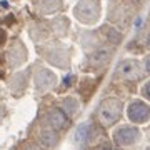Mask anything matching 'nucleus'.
Instances as JSON below:
<instances>
[{
    "label": "nucleus",
    "mask_w": 150,
    "mask_h": 150,
    "mask_svg": "<svg viewBox=\"0 0 150 150\" xmlns=\"http://www.w3.org/2000/svg\"><path fill=\"white\" fill-rule=\"evenodd\" d=\"M120 112H122V103L115 100V98H110V100H105V102L100 105L98 108V118L103 125H112L118 120L120 117Z\"/></svg>",
    "instance_id": "f257e3e1"
},
{
    "label": "nucleus",
    "mask_w": 150,
    "mask_h": 150,
    "mask_svg": "<svg viewBox=\"0 0 150 150\" xmlns=\"http://www.w3.org/2000/svg\"><path fill=\"white\" fill-rule=\"evenodd\" d=\"M75 17L83 23H92L98 17V4L97 0H80L75 7Z\"/></svg>",
    "instance_id": "f03ea898"
},
{
    "label": "nucleus",
    "mask_w": 150,
    "mask_h": 150,
    "mask_svg": "<svg viewBox=\"0 0 150 150\" xmlns=\"http://www.w3.org/2000/svg\"><path fill=\"white\" fill-rule=\"evenodd\" d=\"M127 113H129V118L134 123H142L150 117V107L145 105L144 102H134L130 103Z\"/></svg>",
    "instance_id": "7ed1b4c3"
},
{
    "label": "nucleus",
    "mask_w": 150,
    "mask_h": 150,
    "mask_svg": "<svg viewBox=\"0 0 150 150\" xmlns=\"http://www.w3.org/2000/svg\"><path fill=\"white\" fill-rule=\"evenodd\" d=\"M55 82H57L55 74L47 69H40L37 72V75H35V83H37L38 90H48L50 87L55 85Z\"/></svg>",
    "instance_id": "20e7f679"
},
{
    "label": "nucleus",
    "mask_w": 150,
    "mask_h": 150,
    "mask_svg": "<svg viewBox=\"0 0 150 150\" xmlns=\"http://www.w3.org/2000/svg\"><path fill=\"white\" fill-rule=\"evenodd\" d=\"M139 139V130L134 127H123L115 132V142L118 145H130Z\"/></svg>",
    "instance_id": "39448f33"
},
{
    "label": "nucleus",
    "mask_w": 150,
    "mask_h": 150,
    "mask_svg": "<svg viewBox=\"0 0 150 150\" xmlns=\"http://www.w3.org/2000/svg\"><path fill=\"white\" fill-rule=\"evenodd\" d=\"M118 74L122 75L123 79H129V80L139 79V77H140L139 64H137L135 60H127V62L120 64V67H118Z\"/></svg>",
    "instance_id": "423d86ee"
},
{
    "label": "nucleus",
    "mask_w": 150,
    "mask_h": 150,
    "mask_svg": "<svg viewBox=\"0 0 150 150\" xmlns=\"http://www.w3.org/2000/svg\"><path fill=\"white\" fill-rule=\"evenodd\" d=\"M47 123L54 130H60L64 129L65 123H67V115L62 110H50L47 115Z\"/></svg>",
    "instance_id": "0eeeda50"
},
{
    "label": "nucleus",
    "mask_w": 150,
    "mask_h": 150,
    "mask_svg": "<svg viewBox=\"0 0 150 150\" xmlns=\"http://www.w3.org/2000/svg\"><path fill=\"white\" fill-rule=\"evenodd\" d=\"M62 0H38V10L42 13H54L60 10Z\"/></svg>",
    "instance_id": "6e6552de"
},
{
    "label": "nucleus",
    "mask_w": 150,
    "mask_h": 150,
    "mask_svg": "<svg viewBox=\"0 0 150 150\" xmlns=\"http://www.w3.org/2000/svg\"><path fill=\"white\" fill-rule=\"evenodd\" d=\"M38 140H40V144L43 147H54L57 144V134H55L54 130H45V132L40 134Z\"/></svg>",
    "instance_id": "1a4fd4ad"
},
{
    "label": "nucleus",
    "mask_w": 150,
    "mask_h": 150,
    "mask_svg": "<svg viewBox=\"0 0 150 150\" xmlns=\"http://www.w3.org/2000/svg\"><path fill=\"white\" fill-rule=\"evenodd\" d=\"M10 59H12V64H13V65H20L22 62L25 60V50H23L22 45L12 48V50H10Z\"/></svg>",
    "instance_id": "9d476101"
},
{
    "label": "nucleus",
    "mask_w": 150,
    "mask_h": 150,
    "mask_svg": "<svg viewBox=\"0 0 150 150\" xmlns=\"http://www.w3.org/2000/svg\"><path fill=\"white\" fill-rule=\"evenodd\" d=\"M108 60V52L105 50H100V52H95V54L90 57V64L93 67H98V65H103Z\"/></svg>",
    "instance_id": "9b49d317"
},
{
    "label": "nucleus",
    "mask_w": 150,
    "mask_h": 150,
    "mask_svg": "<svg viewBox=\"0 0 150 150\" xmlns=\"http://www.w3.org/2000/svg\"><path fill=\"white\" fill-rule=\"evenodd\" d=\"M88 134H90V125L88 123H82L77 129V132H75V140L77 142H83V140H87Z\"/></svg>",
    "instance_id": "f8f14e48"
},
{
    "label": "nucleus",
    "mask_w": 150,
    "mask_h": 150,
    "mask_svg": "<svg viewBox=\"0 0 150 150\" xmlns=\"http://www.w3.org/2000/svg\"><path fill=\"white\" fill-rule=\"evenodd\" d=\"M77 107H79V103H77V100L72 98V97H69V98L64 102V110L69 113V115H72V113L77 112Z\"/></svg>",
    "instance_id": "ddd939ff"
},
{
    "label": "nucleus",
    "mask_w": 150,
    "mask_h": 150,
    "mask_svg": "<svg viewBox=\"0 0 150 150\" xmlns=\"http://www.w3.org/2000/svg\"><path fill=\"white\" fill-rule=\"evenodd\" d=\"M72 80H74V77H72V75L65 77V79H64V85L65 87H70V85H72Z\"/></svg>",
    "instance_id": "4468645a"
},
{
    "label": "nucleus",
    "mask_w": 150,
    "mask_h": 150,
    "mask_svg": "<svg viewBox=\"0 0 150 150\" xmlns=\"http://www.w3.org/2000/svg\"><path fill=\"white\" fill-rule=\"evenodd\" d=\"M98 150H117V149H115V147H112V145H102Z\"/></svg>",
    "instance_id": "2eb2a0df"
},
{
    "label": "nucleus",
    "mask_w": 150,
    "mask_h": 150,
    "mask_svg": "<svg viewBox=\"0 0 150 150\" xmlns=\"http://www.w3.org/2000/svg\"><path fill=\"white\" fill-rule=\"evenodd\" d=\"M4 42H5V32H4V30H0V45H2Z\"/></svg>",
    "instance_id": "dca6fc26"
},
{
    "label": "nucleus",
    "mask_w": 150,
    "mask_h": 150,
    "mask_svg": "<svg viewBox=\"0 0 150 150\" xmlns=\"http://www.w3.org/2000/svg\"><path fill=\"white\" fill-rule=\"evenodd\" d=\"M145 95H147V97L150 98V82L147 83V87H145Z\"/></svg>",
    "instance_id": "f3484780"
},
{
    "label": "nucleus",
    "mask_w": 150,
    "mask_h": 150,
    "mask_svg": "<svg viewBox=\"0 0 150 150\" xmlns=\"http://www.w3.org/2000/svg\"><path fill=\"white\" fill-rule=\"evenodd\" d=\"M145 69H147V70L150 72V57H149L147 60H145Z\"/></svg>",
    "instance_id": "a211bd4d"
},
{
    "label": "nucleus",
    "mask_w": 150,
    "mask_h": 150,
    "mask_svg": "<svg viewBox=\"0 0 150 150\" xmlns=\"http://www.w3.org/2000/svg\"><path fill=\"white\" fill-rule=\"evenodd\" d=\"M149 45H150V38H149Z\"/></svg>",
    "instance_id": "6ab92c4d"
},
{
    "label": "nucleus",
    "mask_w": 150,
    "mask_h": 150,
    "mask_svg": "<svg viewBox=\"0 0 150 150\" xmlns=\"http://www.w3.org/2000/svg\"><path fill=\"white\" fill-rule=\"evenodd\" d=\"M147 150H150V149H147Z\"/></svg>",
    "instance_id": "aec40b11"
}]
</instances>
